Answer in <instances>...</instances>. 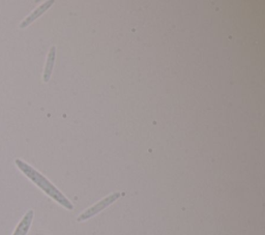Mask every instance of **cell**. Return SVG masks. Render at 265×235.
Masks as SVG:
<instances>
[{
	"label": "cell",
	"instance_id": "cell-4",
	"mask_svg": "<svg viewBox=\"0 0 265 235\" xmlns=\"http://www.w3.org/2000/svg\"><path fill=\"white\" fill-rule=\"evenodd\" d=\"M33 210H28L23 219H21V222L18 224L16 230H15L13 235H26L30 229V226H31L32 219H33Z\"/></svg>",
	"mask_w": 265,
	"mask_h": 235
},
{
	"label": "cell",
	"instance_id": "cell-1",
	"mask_svg": "<svg viewBox=\"0 0 265 235\" xmlns=\"http://www.w3.org/2000/svg\"><path fill=\"white\" fill-rule=\"evenodd\" d=\"M15 163H16L18 168L23 172L33 184H35L41 189H43V191L48 196H50L52 199H54L57 203H59L60 205L66 209L72 210L74 208V205L71 203V201L67 199L54 185H52L43 174H41L39 171H36L34 168H32L31 166L28 165L24 161L20 160V158H17Z\"/></svg>",
	"mask_w": 265,
	"mask_h": 235
},
{
	"label": "cell",
	"instance_id": "cell-3",
	"mask_svg": "<svg viewBox=\"0 0 265 235\" xmlns=\"http://www.w3.org/2000/svg\"><path fill=\"white\" fill-rule=\"evenodd\" d=\"M53 3H54V1H53V0H49V1L44 2L39 7H36V9L31 14H29V16H27L23 21L21 22L20 28H26L28 25L31 24L32 22H34L37 18H40L45 12L48 11L50 9V7L52 6Z\"/></svg>",
	"mask_w": 265,
	"mask_h": 235
},
{
	"label": "cell",
	"instance_id": "cell-2",
	"mask_svg": "<svg viewBox=\"0 0 265 235\" xmlns=\"http://www.w3.org/2000/svg\"><path fill=\"white\" fill-rule=\"evenodd\" d=\"M121 195H123V194L119 193V192H116V193H113V194L107 196L103 200L95 203L94 205H93L92 207H89L88 209H86L84 212H82V214L78 217L77 221L78 222H83V221H86V219H88L90 218L94 217L95 215L98 214V212H101L106 207H108L109 205H111L113 202H115L119 198V197H121Z\"/></svg>",
	"mask_w": 265,
	"mask_h": 235
},
{
	"label": "cell",
	"instance_id": "cell-5",
	"mask_svg": "<svg viewBox=\"0 0 265 235\" xmlns=\"http://www.w3.org/2000/svg\"><path fill=\"white\" fill-rule=\"evenodd\" d=\"M55 58H56V47L53 46L51 47L49 53H48V57L46 60V65H45V70H44V75H43V79L44 82H49L53 67H54V63H55Z\"/></svg>",
	"mask_w": 265,
	"mask_h": 235
}]
</instances>
